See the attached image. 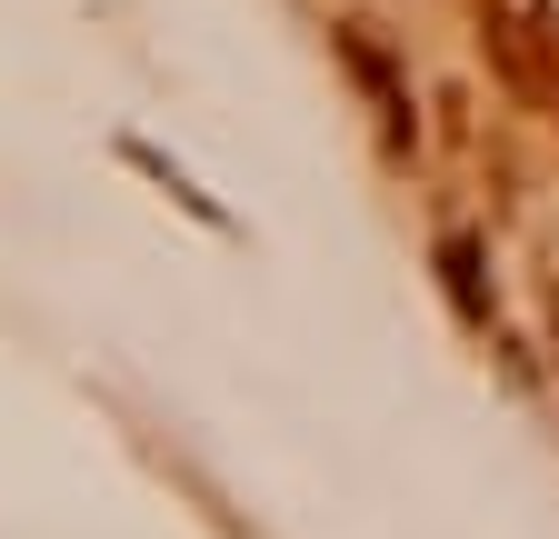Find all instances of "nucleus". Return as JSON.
<instances>
[{"mask_svg":"<svg viewBox=\"0 0 559 539\" xmlns=\"http://www.w3.org/2000/svg\"><path fill=\"white\" fill-rule=\"evenodd\" d=\"M479 50L520 100H559V11L549 0H479Z\"/></svg>","mask_w":559,"mask_h":539,"instance_id":"1","label":"nucleus"},{"mask_svg":"<svg viewBox=\"0 0 559 539\" xmlns=\"http://www.w3.org/2000/svg\"><path fill=\"white\" fill-rule=\"evenodd\" d=\"M340 60H349L360 91L380 100V130H390V141H409V91H400V71H390V50H380L370 31H340Z\"/></svg>","mask_w":559,"mask_h":539,"instance_id":"2","label":"nucleus"},{"mask_svg":"<svg viewBox=\"0 0 559 539\" xmlns=\"http://www.w3.org/2000/svg\"><path fill=\"white\" fill-rule=\"evenodd\" d=\"M440 270H450V300L469 330H489V280H479V240H440Z\"/></svg>","mask_w":559,"mask_h":539,"instance_id":"3","label":"nucleus"}]
</instances>
